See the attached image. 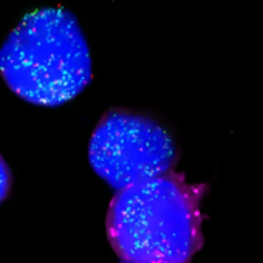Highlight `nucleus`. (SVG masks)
Wrapping results in <instances>:
<instances>
[{
  "instance_id": "obj_5",
  "label": "nucleus",
  "mask_w": 263,
  "mask_h": 263,
  "mask_svg": "<svg viewBox=\"0 0 263 263\" xmlns=\"http://www.w3.org/2000/svg\"><path fill=\"white\" fill-rule=\"evenodd\" d=\"M122 263H135V261H122Z\"/></svg>"
},
{
  "instance_id": "obj_3",
  "label": "nucleus",
  "mask_w": 263,
  "mask_h": 263,
  "mask_svg": "<svg viewBox=\"0 0 263 263\" xmlns=\"http://www.w3.org/2000/svg\"><path fill=\"white\" fill-rule=\"evenodd\" d=\"M178 160L171 130L154 115L128 107L108 108L88 143L91 169L115 191L175 171Z\"/></svg>"
},
{
  "instance_id": "obj_1",
  "label": "nucleus",
  "mask_w": 263,
  "mask_h": 263,
  "mask_svg": "<svg viewBox=\"0 0 263 263\" xmlns=\"http://www.w3.org/2000/svg\"><path fill=\"white\" fill-rule=\"evenodd\" d=\"M206 194L175 171L116 191L105 217L111 249L122 261L191 263L204 245Z\"/></svg>"
},
{
  "instance_id": "obj_2",
  "label": "nucleus",
  "mask_w": 263,
  "mask_h": 263,
  "mask_svg": "<svg viewBox=\"0 0 263 263\" xmlns=\"http://www.w3.org/2000/svg\"><path fill=\"white\" fill-rule=\"evenodd\" d=\"M0 76L21 99L59 107L93 78L91 53L78 17L62 7L25 13L0 47Z\"/></svg>"
},
{
  "instance_id": "obj_4",
  "label": "nucleus",
  "mask_w": 263,
  "mask_h": 263,
  "mask_svg": "<svg viewBox=\"0 0 263 263\" xmlns=\"http://www.w3.org/2000/svg\"><path fill=\"white\" fill-rule=\"evenodd\" d=\"M13 187V172L5 161V158L0 154V204H2L11 194Z\"/></svg>"
}]
</instances>
